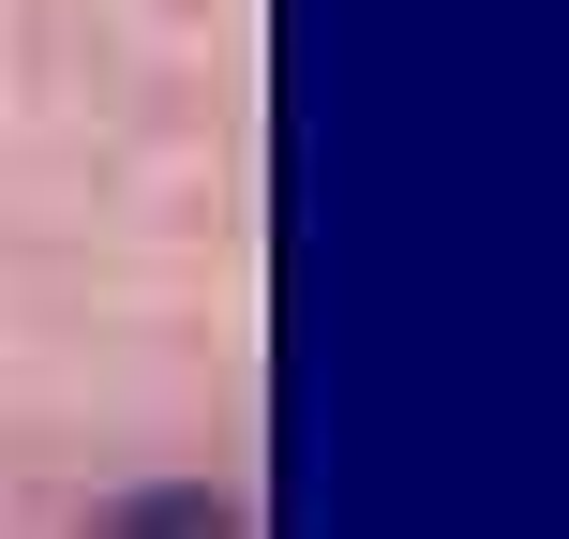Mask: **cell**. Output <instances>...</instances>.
Masks as SVG:
<instances>
[{
	"instance_id": "obj_1",
	"label": "cell",
	"mask_w": 569,
	"mask_h": 539,
	"mask_svg": "<svg viewBox=\"0 0 569 539\" xmlns=\"http://www.w3.org/2000/svg\"><path fill=\"white\" fill-rule=\"evenodd\" d=\"M106 539H226V510H210V495H150V510H120Z\"/></svg>"
}]
</instances>
